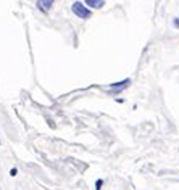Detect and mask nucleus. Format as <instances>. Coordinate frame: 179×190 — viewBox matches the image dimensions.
<instances>
[{"mask_svg":"<svg viewBox=\"0 0 179 190\" xmlns=\"http://www.w3.org/2000/svg\"><path fill=\"white\" fill-rule=\"evenodd\" d=\"M37 5H39V8H41V10H50V8H52V5H53V2H50V0H49V2H37Z\"/></svg>","mask_w":179,"mask_h":190,"instance_id":"4","label":"nucleus"},{"mask_svg":"<svg viewBox=\"0 0 179 190\" xmlns=\"http://www.w3.org/2000/svg\"><path fill=\"white\" fill-rule=\"evenodd\" d=\"M174 26H179V20H174Z\"/></svg>","mask_w":179,"mask_h":190,"instance_id":"7","label":"nucleus"},{"mask_svg":"<svg viewBox=\"0 0 179 190\" xmlns=\"http://www.w3.org/2000/svg\"><path fill=\"white\" fill-rule=\"evenodd\" d=\"M103 3H105V2H102V0H99V2H97V0H86V3H84V5H90L92 8H102Z\"/></svg>","mask_w":179,"mask_h":190,"instance_id":"3","label":"nucleus"},{"mask_svg":"<svg viewBox=\"0 0 179 190\" xmlns=\"http://www.w3.org/2000/svg\"><path fill=\"white\" fill-rule=\"evenodd\" d=\"M129 82H131V79H124V81L118 82V84H111V87H110V89H111L113 92H119V90H123Z\"/></svg>","mask_w":179,"mask_h":190,"instance_id":"2","label":"nucleus"},{"mask_svg":"<svg viewBox=\"0 0 179 190\" xmlns=\"http://www.w3.org/2000/svg\"><path fill=\"white\" fill-rule=\"evenodd\" d=\"M10 174H12V176H16V174H18V171H16V168H13V169L10 171Z\"/></svg>","mask_w":179,"mask_h":190,"instance_id":"6","label":"nucleus"},{"mask_svg":"<svg viewBox=\"0 0 179 190\" xmlns=\"http://www.w3.org/2000/svg\"><path fill=\"white\" fill-rule=\"evenodd\" d=\"M102 184H103V180H102V179H99L97 182H95V190H100V188H102Z\"/></svg>","mask_w":179,"mask_h":190,"instance_id":"5","label":"nucleus"},{"mask_svg":"<svg viewBox=\"0 0 179 190\" xmlns=\"http://www.w3.org/2000/svg\"><path fill=\"white\" fill-rule=\"evenodd\" d=\"M71 10L74 15H78L79 18H82V20H87V18H90V10L89 8H86V5L81 3V2H74L71 5Z\"/></svg>","mask_w":179,"mask_h":190,"instance_id":"1","label":"nucleus"}]
</instances>
